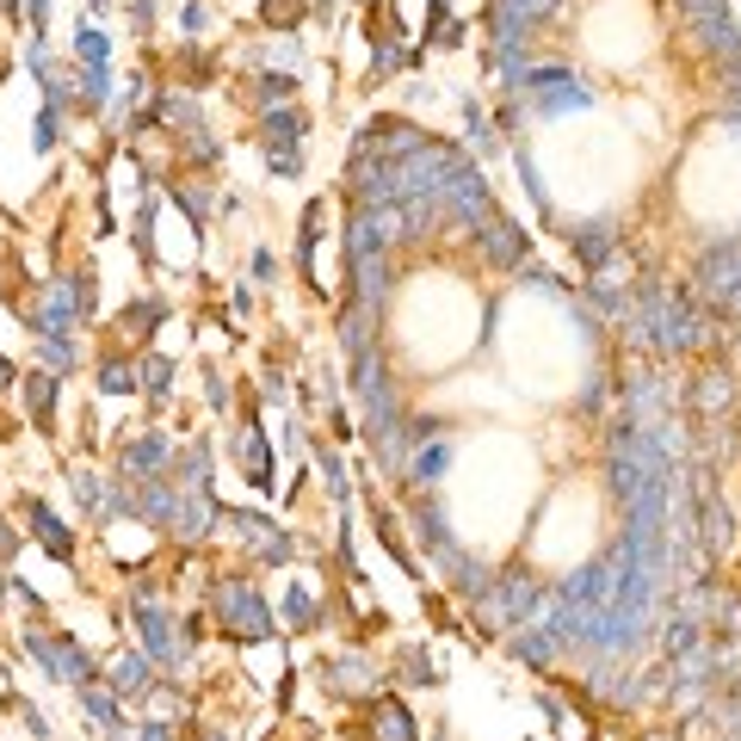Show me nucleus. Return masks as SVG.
<instances>
[{
  "label": "nucleus",
  "instance_id": "nucleus-4",
  "mask_svg": "<svg viewBox=\"0 0 741 741\" xmlns=\"http://www.w3.org/2000/svg\"><path fill=\"white\" fill-rule=\"evenodd\" d=\"M371 741H420V723L408 717L402 699H378L371 704Z\"/></svg>",
  "mask_w": 741,
  "mask_h": 741
},
{
  "label": "nucleus",
  "instance_id": "nucleus-3",
  "mask_svg": "<svg viewBox=\"0 0 741 741\" xmlns=\"http://www.w3.org/2000/svg\"><path fill=\"white\" fill-rule=\"evenodd\" d=\"M25 514H32V532H38L44 551L57 556V563H75V532H69V526H62L44 501H25Z\"/></svg>",
  "mask_w": 741,
  "mask_h": 741
},
{
  "label": "nucleus",
  "instance_id": "nucleus-9",
  "mask_svg": "<svg viewBox=\"0 0 741 741\" xmlns=\"http://www.w3.org/2000/svg\"><path fill=\"white\" fill-rule=\"evenodd\" d=\"M304 7H309V0H267V25H285V32H291V25L304 20Z\"/></svg>",
  "mask_w": 741,
  "mask_h": 741
},
{
  "label": "nucleus",
  "instance_id": "nucleus-2",
  "mask_svg": "<svg viewBox=\"0 0 741 741\" xmlns=\"http://www.w3.org/2000/svg\"><path fill=\"white\" fill-rule=\"evenodd\" d=\"M223 618H229L235 637H267V606H260L242 581H229V588H223Z\"/></svg>",
  "mask_w": 741,
  "mask_h": 741
},
{
  "label": "nucleus",
  "instance_id": "nucleus-11",
  "mask_svg": "<svg viewBox=\"0 0 741 741\" xmlns=\"http://www.w3.org/2000/svg\"><path fill=\"white\" fill-rule=\"evenodd\" d=\"M699 402H704V408H723V402H729V378H704L699 383Z\"/></svg>",
  "mask_w": 741,
  "mask_h": 741
},
{
  "label": "nucleus",
  "instance_id": "nucleus-7",
  "mask_svg": "<svg viewBox=\"0 0 741 741\" xmlns=\"http://www.w3.org/2000/svg\"><path fill=\"white\" fill-rule=\"evenodd\" d=\"M25 402H32V415H38V427H50V402H57V383L38 378V371H25Z\"/></svg>",
  "mask_w": 741,
  "mask_h": 741
},
{
  "label": "nucleus",
  "instance_id": "nucleus-14",
  "mask_svg": "<svg viewBox=\"0 0 741 741\" xmlns=\"http://www.w3.org/2000/svg\"><path fill=\"white\" fill-rule=\"evenodd\" d=\"M143 741H173V736H168V723L155 717V723H149V729H143Z\"/></svg>",
  "mask_w": 741,
  "mask_h": 741
},
{
  "label": "nucleus",
  "instance_id": "nucleus-1",
  "mask_svg": "<svg viewBox=\"0 0 741 741\" xmlns=\"http://www.w3.org/2000/svg\"><path fill=\"white\" fill-rule=\"evenodd\" d=\"M32 655H38L57 680H69V686H94V662H87V649L81 643H69V637H32Z\"/></svg>",
  "mask_w": 741,
  "mask_h": 741
},
{
  "label": "nucleus",
  "instance_id": "nucleus-10",
  "mask_svg": "<svg viewBox=\"0 0 741 741\" xmlns=\"http://www.w3.org/2000/svg\"><path fill=\"white\" fill-rule=\"evenodd\" d=\"M143 371H149V378H143V390H149V396H168V371H173V365L168 359H149Z\"/></svg>",
  "mask_w": 741,
  "mask_h": 741
},
{
  "label": "nucleus",
  "instance_id": "nucleus-13",
  "mask_svg": "<svg viewBox=\"0 0 741 741\" xmlns=\"http://www.w3.org/2000/svg\"><path fill=\"white\" fill-rule=\"evenodd\" d=\"M99 383H106V390H136V371H131V365H118V359H112Z\"/></svg>",
  "mask_w": 741,
  "mask_h": 741
},
{
  "label": "nucleus",
  "instance_id": "nucleus-6",
  "mask_svg": "<svg viewBox=\"0 0 741 741\" xmlns=\"http://www.w3.org/2000/svg\"><path fill=\"white\" fill-rule=\"evenodd\" d=\"M106 680H112L118 699H136V692L155 680V674H149V662H143V655H118V662L106 667Z\"/></svg>",
  "mask_w": 741,
  "mask_h": 741
},
{
  "label": "nucleus",
  "instance_id": "nucleus-8",
  "mask_svg": "<svg viewBox=\"0 0 741 741\" xmlns=\"http://www.w3.org/2000/svg\"><path fill=\"white\" fill-rule=\"evenodd\" d=\"M81 704L94 711V723H106V729H118V699H112V692H99V686H81Z\"/></svg>",
  "mask_w": 741,
  "mask_h": 741
},
{
  "label": "nucleus",
  "instance_id": "nucleus-12",
  "mask_svg": "<svg viewBox=\"0 0 741 741\" xmlns=\"http://www.w3.org/2000/svg\"><path fill=\"white\" fill-rule=\"evenodd\" d=\"M155 316H161V304H131V316H124V322H131V334H149Z\"/></svg>",
  "mask_w": 741,
  "mask_h": 741
},
{
  "label": "nucleus",
  "instance_id": "nucleus-15",
  "mask_svg": "<svg viewBox=\"0 0 741 741\" xmlns=\"http://www.w3.org/2000/svg\"><path fill=\"white\" fill-rule=\"evenodd\" d=\"M0 551H13V532H7V526H0Z\"/></svg>",
  "mask_w": 741,
  "mask_h": 741
},
{
  "label": "nucleus",
  "instance_id": "nucleus-5",
  "mask_svg": "<svg viewBox=\"0 0 741 741\" xmlns=\"http://www.w3.org/2000/svg\"><path fill=\"white\" fill-rule=\"evenodd\" d=\"M482 247H489V254L501 260V267H519V260H526V235H519V229L507 223V217H494V223H489Z\"/></svg>",
  "mask_w": 741,
  "mask_h": 741
}]
</instances>
